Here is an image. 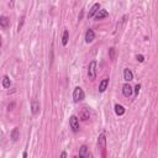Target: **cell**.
I'll return each instance as SVG.
<instances>
[{"label": "cell", "mask_w": 158, "mask_h": 158, "mask_svg": "<svg viewBox=\"0 0 158 158\" xmlns=\"http://www.w3.org/2000/svg\"><path fill=\"white\" fill-rule=\"evenodd\" d=\"M84 98H85V94H84V90L80 87H77L74 90H73V100L74 103H79V101H83Z\"/></svg>", "instance_id": "cell-1"}, {"label": "cell", "mask_w": 158, "mask_h": 158, "mask_svg": "<svg viewBox=\"0 0 158 158\" xmlns=\"http://www.w3.org/2000/svg\"><path fill=\"white\" fill-rule=\"evenodd\" d=\"M61 158H67V152L63 151L62 153H61Z\"/></svg>", "instance_id": "cell-23"}, {"label": "cell", "mask_w": 158, "mask_h": 158, "mask_svg": "<svg viewBox=\"0 0 158 158\" xmlns=\"http://www.w3.org/2000/svg\"><path fill=\"white\" fill-rule=\"evenodd\" d=\"M99 10H100V4H99V3H95V4H94L93 6H92L90 11H89V14H88V17H89V19L94 17V16H95V14L99 11Z\"/></svg>", "instance_id": "cell-8"}, {"label": "cell", "mask_w": 158, "mask_h": 158, "mask_svg": "<svg viewBox=\"0 0 158 158\" xmlns=\"http://www.w3.org/2000/svg\"><path fill=\"white\" fill-rule=\"evenodd\" d=\"M79 158H89V150L85 145L80 146L79 148Z\"/></svg>", "instance_id": "cell-7"}, {"label": "cell", "mask_w": 158, "mask_h": 158, "mask_svg": "<svg viewBox=\"0 0 158 158\" xmlns=\"http://www.w3.org/2000/svg\"><path fill=\"white\" fill-rule=\"evenodd\" d=\"M109 16V13L106 11V10H104V9H100L99 11L95 14V20H103V19H105V17H108Z\"/></svg>", "instance_id": "cell-11"}, {"label": "cell", "mask_w": 158, "mask_h": 158, "mask_svg": "<svg viewBox=\"0 0 158 158\" xmlns=\"http://www.w3.org/2000/svg\"><path fill=\"white\" fill-rule=\"evenodd\" d=\"M98 147L100 148V151L103 152V155H104V153H105V148H106V138H105V134H104V132L99 136Z\"/></svg>", "instance_id": "cell-4"}, {"label": "cell", "mask_w": 158, "mask_h": 158, "mask_svg": "<svg viewBox=\"0 0 158 158\" xmlns=\"http://www.w3.org/2000/svg\"><path fill=\"white\" fill-rule=\"evenodd\" d=\"M40 111V103L37 101V99H32L31 100V113L36 115Z\"/></svg>", "instance_id": "cell-6"}, {"label": "cell", "mask_w": 158, "mask_h": 158, "mask_svg": "<svg viewBox=\"0 0 158 158\" xmlns=\"http://www.w3.org/2000/svg\"><path fill=\"white\" fill-rule=\"evenodd\" d=\"M108 85H109V79L108 78L103 79V80L100 82V84H99V92L100 93H104L108 89Z\"/></svg>", "instance_id": "cell-12"}, {"label": "cell", "mask_w": 158, "mask_h": 158, "mask_svg": "<svg viewBox=\"0 0 158 158\" xmlns=\"http://www.w3.org/2000/svg\"><path fill=\"white\" fill-rule=\"evenodd\" d=\"M140 89H141V84H137V85L135 87V94H136V95H138V93H140Z\"/></svg>", "instance_id": "cell-22"}, {"label": "cell", "mask_w": 158, "mask_h": 158, "mask_svg": "<svg viewBox=\"0 0 158 158\" xmlns=\"http://www.w3.org/2000/svg\"><path fill=\"white\" fill-rule=\"evenodd\" d=\"M10 85H11V80H10V78L8 76H4L3 77V87L5 89H9Z\"/></svg>", "instance_id": "cell-17"}, {"label": "cell", "mask_w": 158, "mask_h": 158, "mask_svg": "<svg viewBox=\"0 0 158 158\" xmlns=\"http://www.w3.org/2000/svg\"><path fill=\"white\" fill-rule=\"evenodd\" d=\"M10 137H11V140L14 142H16L19 138H20V131L17 127H14L13 131H11V134H10Z\"/></svg>", "instance_id": "cell-13"}, {"label": "cell", "mask_w": 158, "mask_h": 158, "mask_svg": "<svg viewBox=\"0 0 158 158\" xmlns=\"http://www.w3.org/2000/svg\"><path fill=\"white\" fill-rule=\"evenodd\" d=\"M88 77L90 80H94L96 78V61H92L88 67Z\"/></svg>", "instance_id": "cell-2"}, {"label": "cell", "mask_w": 158, "mask_h": 158, "mask_svg": "<svg viewBox=\"0 0 158 158\" xmlns=\"http://www.w3.org/2000/svg\"><path fill=\"white\" fill-rule=\"evenodd\" d=\"M24 21H25V16H22V17H21V21H20V24H19V27H17V30H19V32H20V30H21V29H22Z\"/></svg>", "instance_id": "cell-20"}, {"label": "cell", "mask_w": 158, "mask_h": 158, "mask_svg": "<svg viewBox=\"0 0 158 158\" xmlns=\"http://www.w3.org/2000/svg\"><path fill=\"white\" fill-rule=\"evenodd\" d=\"M79 116H80V119L83 121H87L89 117H90V113H89V110L87 108H83V110L80 111V114H79Z\"/></svg>", "instance_id": "cell-14"}, {"label": "cell", "mask_w": 158, "mask_h": 158, "mask_svg": "<svg viewBox=\"0 0 158 158\" xmlns=\"http://www.w3.org/2000/svg\"><path fill=\"white\" fill-rule=\"evenodd\" d=\"M9 24H10V20H9V17L8 16H0V26L1 27H4V29H6L8 26H9Z\"/></svg>", "instance_id": "cell-15"}, {"label": "cell", "mask_w": 158, "mask_h": 158, "mask_svg": "<svg viewBox=\"0 0 158 158\" xmlns=\"http://www.w3.org/2000/svg\"><path fill=\"white\" fill-rule=\"evenodd\" d=\"M132 93H134V88L131 87L129 83L124 84V87H122V94H124V96L130 98L131 95H132Z\"/></svg>", "instance_id": "cell-5"}, {"label": "cell", "mask_w": 158, "mask_h": 158, "mask_svg": "<svg viewBox=\"0 0 158 158\" xmlns=\"http://www.w3.org/2000/svg\"><path fill=\"white\" fill-rule=\"evenodd\" d=\"M68 40H69V32H68V30H64V32H63V36H62V45H63V46H67Z\"/></svg>", "instance_id": "cell-18"}, {"label": "cell", "mask_w": 158, "mask_h": 158, "mask_svg": "<svg viewBox=\"0 0 158 158\" xmlns=\"http://www.w3.org/2000/svg\"><path fill=\"white\" fill-rule=\"evenodd\" d=\"M115 57H116V51H115L114 47H111V48L109 50V58L111 59V61H114Z\"/></svg>", "instance_id": "cell-19"}, {"label": "cell", "mask_w": 158, "mask_h": 158, "mask_svg": "<svg viewBox=\"0 0 158 158\" xmlns=\"http://www.w3.org/2000/svg\"><path fill=\"white\" fill-rule=\"evenodd\" d=\"M69 126L73 132H78L79 131V119L76 116V115H72L69 119Z\"/></svg>", "instance_id": "cell-3"}, {"label": "cell", "mask_w": 158, "mask_h": 158, "mask_svg": "<svg viewBox=\"0 0 158 158\" xmlns=\"http://www.w3.org/2000/svg\"><path fill=\"white\" fill-rule=\"evenodd\" d=\"M136 58H137V61L141 62V63H142V62H145V57L142 56V55H137V56H136Z\"/></svg>", "instance_id": "cell-21"}, {"label": "cell", "mask_w": 158, "mask_h": 158, "mask_svg": "<svg viewBox=\"0 0 158 158\" xmlns=\"http://www.w3.org/2000/svg\"><path fill=\"white\" fill-rule=\"evenodd\" d=\"M94 38H95V32L92 29H89L85 32V42L87 43H90V42L94 41Z\"/></svg>", "instance_id": "cell-9"}, {"label": "cell", "mask_w": 158, "mask_h": 158, "mask_svg": "<svg viewBox=\"0 0 158 158\" xmlns=\"http://www.w3.org/2000/svg\"><path fill=\"white\" fill-rule=\"evenodd\" d=\"M115 114L119 115V116H122V115L125 114V108L122 106V105L116 104L115 105Z\"/></svg>", "instance_id": "cell-16"}, {"label": "cell", "mask_w": 158, "mask_h": 158, "mask_svg": "<svg viewBox=\"0 0 158 158\" xmlns=\"http://www.w3.org/2000/svg\"><path fill=\"white\" fill-rule=\"evenodd\" d=\"M0 47H1V36H0Z\"/></svg>", "instance_id": "cell-25"}, {"label": "cell", "mask_w": 158, "mask_h": 158, "mask_svg": "<svg viewBox=\"0 0 158 158\" xmlns=\"http://www.w3.org/2000/svg\"><path fill=\"white\" fill-rule=\"evenodd\" d=\"M124 79L126 82H131V80H134V73L131 72V69H129V68H125L124 69Z\"/></svg>", "instance_id": "cell-10"}, {"label": "cell", "mask_w": 158, "mask_h": 158, "mask_svg": "<svg viewBox=\"0 0 158 158\" xmlns=\"http://www.w3.org/2000/svg\"><path fill=\"white\" fill-rule=\"evenodd\" d=\"M22 158H27V152H24V153H22Z\"/></svg>", "instance_id": "cell-24"}]
</instances>
